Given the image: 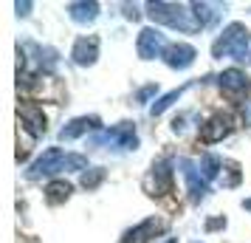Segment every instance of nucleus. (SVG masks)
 I'll return each instance as SVG.
<instances>
[{
	"label": "nucleus",
	"mask_w": 251,
	"mask_h": 243,
	"mask_svg": "<svg viewBox=\"0 0 251 243\" xmlns=\"http://www.w3.org/2000/svg\"><path fill=\"white\" fill-rule=\"evenodd\" d=\"M167 229V220H161V218H147V220H141L136 229H130L122 238V243H147L152 241L155 235H161V232Z\"/></svg>",
	"instance_id": "obj_9"
},
{
	"label": "nucleus",
	"mask_w": 251,
	"mask_h": 243,
	"mask_svg": "<svg viewBox=\"0 0 251 243\" xmlns=\"http://www.w3.org/2000/svg\"><path fill=\"white\" fill-rule=\"evenodd\" d=\"M71 57H74L76 65H93L96 57H99V43H96V37H82V40H76Z\"/></svg>",
	"instance_id": "obj_13"
},
{
	"label": "nucleus",
	"mask_w": 251,
	"mask_h": 243,
	"mask_svg": "<svg viewBox=\"0 0 251 243\" xmlns=\"http://www.w3.org/2000/svg\"><path fill=\"white\" fill-rule=\"evenodd\" d=\"M104 181V167H91L82 173V187L85 189H96V187Z\"/></svg>",
	"instance_id": "obj_21"
},
{
	"label": "nucleus",
	"mask_w": 251,
	"mask_h": 243,
	"mask_svg": "<svg viewBox=\"0 0 251 243\" xmlns=\"http://www.w3.org/2000/svg\"><path fill=\"white\" fill-rule=\"evenodd\" d=\"M17 116H20V125L31 130V136L46 133V116H43V108H40V105L23 102L20 105V110H17Z\"/></svg>",
	"instance_id": "obj_11"
},
{
	"label": "nucleus",
	"mask_w": 251,
	"mask_h": 243,
	"mask_svg": "<svg viewBox=\"0 0 251 243\" xmlns=\"http://www.w3.org/2000/svg\"><path fill=\"white\" fill-rule=\"evenodd\" d=\"M152 93H155V85H147V88H141V91L136 93V99H138V102H147Z\"/></svg>",
	"instance_id": "obj_24"
},
{
	"label": "nucleus",
	"mask_w": 251,
	"mask_h": 243,
	"mask_svg": "<svg viewBox=\"0 0 251 243\" xmlns=\"http://www.w3.org/2000/svg\"><path fill=\"white\" fill-rule=\"evenodd\" d=\"M161 243H175V241H172V238H167V241H161Z\"/></svg>",
	"instance_id": "obj_29"
},
{
	"label": "nucleus",
	"mask_w": 251,
	"mask_h": 243,
	"mask_svg": "<svg viewBox=\"0 0 251 243\" xmlns=\"http://www.w3.org/2000/svg\"><path fill=\"white\" fill-rule=\"evenodd\" d=\"M147 14L152 23L170 26V28H178V31H186V34H192V31L201 28L195 12H186V6H181V3H164V0L147 3Z\"/></svg>",
	"instance_id": "obj_1"
},
{
	"label": "nucleus",
	"mask_w": 251,
	"mask_h": 243,
	"mask_svg": "<svg viewBox=\"0 0 251 243\" xmlns=\"http://www.w3.org/2000/svg\"><path fill=\"white\" fill-rule=\"evenodd\" d=\"M243 209H246V212H251V198H246V201H243Z\"/></svg>",
	"instance_id": "obj_28"
},
{
	"label": "nucleus",
	"mask_w": 251,
	"mask_h": 243,
	"mask_svg": "<svg viewBox=\"0 0 251 243\" xmlns=\"http://www.w3.org/2000/svg\"><path fill=\"white\" fill-rule=\"evenodd\" d=\"M243 122H246V125H251V102L243 105Z\"/></svg>",
	"instance_id": "obj_26"
},
{
	"label": "nucleus",
	"mask_w": 251,
	"mask_h": 243,
	"mask_svg": "<svg viewBox=\"0 0 251 243\" xmlns=\"http://www.w3.org/2000/svg\"><path fill=\"white\" fill-rule=\"evenodd\" d=\"M71 192H74V187L68 181H51L46 189V198H48V204H62V201L71 198Z\"/></svg>",
	"instance_id": "obj_18"
},
{
	"label": "nucleus",
	"mask_w": 251,
	"mask_h": 243,
	"mask_svg": "<svg viewBox=\"0 0 251 243\" xmlns=\"http://www.w3.org/2000/svg\"><path fill=\"white\" fill-rule=\"evenodd\" d=\"M62 170H68V173L88 170V159H85V156H79V153H71V156H65V162H62Z\"/></svg>",
	"instance_id": "obj_22"
},
{
	"label": "nucleus",
	"mask_w": 251,
	"mask_h": 243,
	"mask_svg": "<svg viewBox=\"0 0 251 243\" xmlns=\"http://www.w3.org/2000/svg\"><path fill=\"white\" fill-rule=\"evenodd\" d=\"M192 12L198 17L201 28H206V26H215L226 14V3H192Z\"/></svg>",
	"instance_id": "obj_15"
},
{
	"label": "nucleus",
	"mask_w": 251,
	"mask_h": 243,
	"mask_svg": "<svg viewBox=\"0 0 251 243\" xmlns=\"http://www.w3.org/2000/svg\"><path fill=\"white\" fill-rule=\"evenodd\" d=\"M34 54H37V65L46 71V74H54V68H57V51L48 46H34Z\"/></svg>",
	"instance_id": "obj_19"
},
{
	"label": "nucleus",
	"mask_w": 251,
	"mask_h": 243,
	"mask_svg": "<svg viewBox=\"0 0 251 243\" xmlns=\"http://www.w3.org/2000/svg\"><path fill=\"white\" fill-rule=\"evenodd\" d=\"M167 40L161 34L158 28H141L138 31V43H136V51L141 59H155V57H164L167 54Z\"/></svg>",
	"instance_id": "obj_4"
},
{
	"label": "nucleus",
	"mask_w": 251,
	"mask_h": 243,
	"mask_svg": "<svg viewBox=\"0 0 251 243\" xmlns=\"http://www.w3.org/2000/svg\"><path fill=\"white\" fill-rule=\"evenodd\" d=\"M62 162H65V153L59 150V147H48L34 164H31V170H28V178H43V175H54L62 170Z\"/></svg>",
	"instance_id": "obj_7"
},
{
	"label": "nucleus",
	"mask_w": 251,
	"mask_h": 243,
	"mask_svg": "<svg viewBox=\"0 0 251 243\" xmlns=\"http://www.w3.org/2000/svg\"><path fill=\"white\" fill-rule=\"evenodd\" d=\"M183 91H186V85H183V88H175V91H170V93H164V96H161L158 102H155L152 108H150V113H152V116H161L164 110H167V108H172V105H175L178 99H181Z\"/></svg>",
	"instance_id": "obj_20"
},
{
	"label": "nucleus",
	"mask_w": 251,
	"mask_h": 243,
	"mask_svg": "<svg viewBox=\"0 0 251 243\" xmlns=\"http://www.w3.org/2000/svg\"><path fill=\"white\" fill-rule=\"evenodd\" d=\"M198 170H201V175H203L206 181H215L217 175H220V170H223V162L215 153H206L203 159H201V164H198Z\"/></svg>",
	"instance_id": "obj_17"
},
{
	"label": "nucleus",
	"mask_w": 251,
	"mask_h": 243,
	"mask_svg": "<svg viewBox=\"0 0 251 243\" xmlns=\"http://www.w3.org/2000/svg\"><path fill=\"white\" fill-rule=\"evenodd\" d=\"M215 57H234V59H246L249 54V28L243 23H231L217 37V43L212 46Z\"/></svg>",
	"instance_id": "obj_2"
},
{
	"label": "nucleus",
	"mask_w": 251,
	"mask_h": 243,
	"mask_svg": "<svg viewBox=\"0 0 251 243\" xmlns=\"http://www.w3.org/2000/svg\"><path fill=\"white\" fill-rule=\"evenodd\" d=\"M220 226H226V218H215L206 223V229H220Z\"/></svg>",
	"instance_id": "obj_25"
},
{
	"label": "nucleus",
	"mask_w": 251,
	"mask_h": 243,
	"mask_svg": "<svg viewBox=\"0 0 251 243\" xmlns=\"http://www.w3.org/2000/svg\"><path fill=\"white\" fill-rule=\"evenodd\" d=\"M14 9H17V17H28V14H31V3H28V0H23V3L17 0Z\"/></svg>",
	"instance_id": "obj_23"
},
{
	"label": "nucleus",
	"mask_w": 251,
	"mask_h": 243,
	"mask_svg": "<svg viewBox=\"0 0 251 243\" xmlns=\"http://www.w3.org/2000/svg\"><path fill=\"white\" fill-rule=\"evenodd\" d=\"M93 128H99V119H96V116H79V119L68 122L65 128L59 130V139L74 141V139H79L82 133H88V130H93Z\"/></svg>",
	"instance_id": "obj_16"
},
{
	"label": "nucleus",
	"mask_w": 251,
	"mask_h": 243,
	"mask_svg": "<svg viewBox=\"0 0 251 243\" xmlns=\"http://www.w3.org/2000/svg\"><path fill=\"white\" fill-rule=\"evenodd\" d=\"M195 57H198V51H195L192 46H186V43H175V46L167 48L164 62H167L170 68H175V71H183V68H189V65L195 62Z\"/></svg>",
	"instance_id": "obj_12"
},
{
	"label": "nucleus",
	"mask_w": 251,
	"mask_h": 243,
	"mask_svg": "<svg viewBox=\"0 0 251 243\" xmlns=\"http://www.w3.org/2000/svg\"><path fill=\"white\" fill-rule=\"evenodd\" d=\"M147 195H167L172 189V162H158L144 178Z\"/></svg>",
	"instance_id": "obj_5"
},
{
	"label": "nucleus",
	"mask_w": 251,
	"mask_h": 243,
	"mask_svg": "<svg viewBox=\"0 0 251 243\" xmlns=\"http://www.w3.org/2000/svg\"><path fill=\"white\" fill-rule=\"evenodd\" d=\"M125 14L130 17V20H136V17H138V9H136V6H130V3H127V6H125Z\"/></svg>",
	"instance_id": "obj_27"
},
{
	"label": "nucleus",
	"mask_w": 251,
	"mask_h": 243,
	"mask_svg": "<svg viewBox=\"0 0 251 243\" xmlns=\"http://www.w3.org/2000/svg\"><path fill=\"white\" fill-rule=\"evenodd\" d=\"M231 133V119L223 113L212 116L206 125H201V139L206 141V144H215V141H223Z\"/></svg>",
	"instance_id": "obj_10"
},
{
	"label": "nucleus",
	"mask_w": 251,
	"mask_h": 243,
	"mask_svg": "<svg viewBox=\"0 0 251 243\" xmlns=\"http://www.w3.org/2000/svg\"><path fill=\"white\" fill-rule=\"evenodd\" d=\"M102 144H113V147H125V150H136L138 147V136H136V125L133 122H119L116 128L104 130L93 139V147Z\"/></svg>",
	"instance_id": "obj_3"
},
{
	"label": "nucleus",
	"mask_w": 251,
	"mask_h": 243,
	"mask_svg": "<svg viewBox=\"0 0 251 243\" xmlns=\"http://www.w3.org/2000/svg\"><path fill=\"white\" fill-rule=\"evenodd\" d=\"M68 14H71L74 23L88 26V23H93V20L99 17V3H93V0H76V3H68Z\"/></svg>",
	"instance_id": "obj_14"
},
{
	"label": "nucleus",
	"mask_w": 251,
	"mask_h": 243,
	"mask_svg": "<svg viewBox=\"0 0 251 243\" xmlns=\"http://www.w3.org/2000/svg\"><path fill=\"white\" fill-rule=\"evenodd\" d=\"M178 167H181V175H183V181H186L189 198L198 204V201H201V198H206V192H209V181L201 175L198 164L189 162V159H181V162H178Z\"/></svg>",
	"instance_id": "obj_6"
},
{
	"label": "nucleus",
	"mask_w": 251,
	"mask_h": 243,
	"mask_svg": "<svg viewBox=\"0 0 251 243\" xmlns=\"http://www.w3.org/2000/svg\"><path fill=\"white\" fill-rule=\"evenodd\" d=\"M217 85H220V91L226 93V96H246V93L251 91V80L237 68L223 71V74L217 77Z\"/></svg>",
	"instance_id": "obj_8"
}]
</instances>
